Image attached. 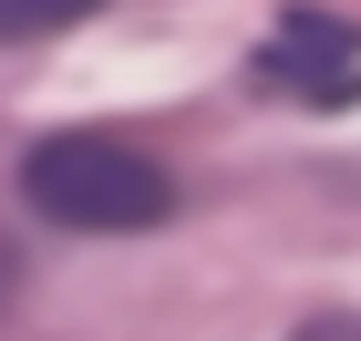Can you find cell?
Wrapping results in <instances>:
<instances>
[{
  "label": "cell",
  "instance_id": "6da1fadb",
  "mask_svg": "<svg viewBox=\"0 0 361 341\" xmlns=\"http://www.w3.org/2000/svg\"><path fill=\"white\" fill-rule=\"evenodd\" d=\"M21 197L52 227H83V238H135V227L176 217V176L124 135H42L21 155Z\"/></svg>",
  "mask_w": 361,
  "mask_h": 341
},
{
  "label": "cell",
  "instance_id": "7a4b0ae2",
  "mask_svg": "<svg viewBox=\"0 0 361 341\" xmlns=\"http://www.w3.org/2000/svg\"><path fill=\"white\" fill-rule=\"evenodd\" d=\"M258 83L300 93V104H320V114L361 104V31L341 21V11H279V31L258 42Z\"/></svg>",
  "mask_w": 361,
  "mask_h": 341
},
{
  "label": "cell",
  "instance_id": "3957f363",
  "mask_svg": "<svg viewBox=\"0 0 361 341\" xmlns=\"http://www.w3.org/2000/svg\"><path fill=\"white\" fill-rule=\"evenodd\" d=\"M104 0H0V42H42V31H73L93 21Z\"/></svg>",
  "mask_w": 361,
  "mask_h": 341
},
{
  "label": "cell",
  "instance_id": "277c9868",
  "mask_svg": "<svg viewBox=\"0 0 361 341\" xmlns=\"http://www.w3.org/2000/svg\"><path fill=\"white\" fill-rule=\"evenodd\" d=\"M289 341H361V311H310Z\"/></svg>",
  "mask_w": 361,
  "mask_h": 341
},
{
  "label": "cell",
  "instance_id": "5b68a950",
  "mask_svg": "<svg viewBox=\"0 0 361 341\" xmlns=\"http://www.w3.org/2000/svg\"><path fill=\"white\" fill-rule=\"evenodd\" d=\"M11 300H21V258L0 249V311H11Z\"/></svg>",
  "mask_w": 361,
  "mask_h": 341
}]
</instances>
